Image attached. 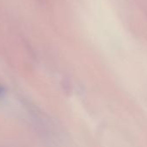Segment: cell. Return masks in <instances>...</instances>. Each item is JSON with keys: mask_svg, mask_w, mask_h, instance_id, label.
<instances>
[{"mask_svg": "<svg viewBox=\"0 0 147 147\" xmlns=\"http://www.w3.org/2000/svg\"><path fill=\"white\" fill-rule=\"evenodd\" d=\"M2 92H3V90H2V88L0 87V94H2Z\"/></svg>", "mask_w": 147, "mask_h": 147, "instance_id": "6da1fadb", "label": "cell"}]
</instances>
